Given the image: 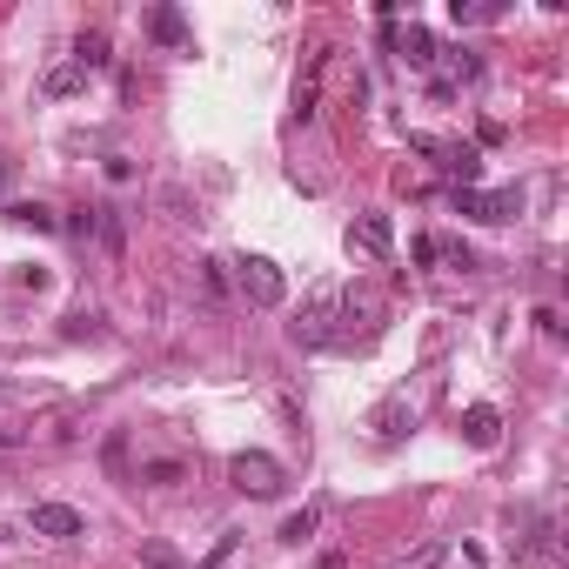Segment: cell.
Listing matches in <instances>:
<instances>
[{
    "label": "cell",
    "instance_id": "obj_1",
    "mask_svg": "<svg viewBox=\"0 0 569 569\" xmlns=\"http://www.w3.org/2000/svg\"><path fill=\"white\" fill-rule=\"evenodd\" d=\"M228 482H235L241 496L268 503V496H282L288 489V469L268 456V449H235V456H228Z\"/></svg>",
    "mask_w": 569,
    "mask_h": 569
},
{
    "label": "cell",
    "instance_id": "obj_2",
    "mask_svg": "<svg viewBox=\"0 0 569 569\" xmlns=\"http://www.w3.org/2000/svg\"><path fill=\"white\" fill-rule=\"evenodd\" d=\"M335 315H342V288H315L308 308L288 322V335H295L302 349H335Z\"/></svg>",
    "mask_w": 569,
    "mask_h": 569
},
{
    "label": "cell",
    "instance_id": "obj_3",
    "mask_svg": "<svg viewBox=\"0 0 569 569\" xmlns=\"http://www.w3.org/2000/svg\"><path fill=\"white\" fill-rule=\"evenodd\" d=\"M235 288H241V302L248 308H282L288 302V275L268 255H241L235 262Z\"/></svg>",
    "mask_w": 569,
    "mask_h": 569
},
{
    "label": "cell",
    "instance_id": "obj_4",
    "mask_svg": "<svg viewBox=\"0 0 569 569\" xmlns=\"http://www.w3.org/2000/svg\"><path fill=\"white\" fill-rule=\"evenodd\" d=\"M456 215L469 221H516L523 215V188H456Z\"/></svg>",
    "mask_w": 569,
    "mask_h": 569
},
{
    "label": "cell",
    "instance_id": "obj_5",
    "mask_svg": "<svg viewBox=\"0 0 569 569\" xmlns=\"http://www.w3.org/2000/svg\"><path fill=\"white\" fill-rule=\"evenodd\" d=\"M349 255H362V262H389L395 255V221L389 215H355L349 221Z\"/></svg>",
    "mask_w": 569,
    "mask_h": 569
},
{
    "label": "cell",
    "instance_id": "obj_6",
    "mask_svg": "<svg viewBox=\"0 0 569 569\" xmlns=\"http://www.w3.org/2000/svg\"><path fill=\"white\" fill-rule=\"evenodd\" d=\"M27 529L47 536V543H74L88 523H81V509H67V503H34V509H27Z\"/></svg>",
    "mask_w": 569,
    "mask_h": 569
},
{
    "label": "cell",
    "instance_id": "obj_7",
    "mask_svg": "<svg viewBox=\"0 0 569 569\" xmlns=\"http://www.w3.org/2000/svg\"><path fill=\"white\" fill-rule=\"evenodd\" d=\"M389 47H395V54H402V61H409V67H416V74H429V67H436V61H442V47H436V34H429V27H422V21H409V27H395V34H389Z\"/></svg>",
    "mask_w": 569,
    "mask_h": 569
},
{
    "label": "cell",
    "instance_id": "obj_8",
    "mask_svg": "<svg viewBox=\"0 0 569 569\" xmlns=\"http://www.w3.org/2000/svg\"><path fill=\"white\" fill-rule=\"evenodd\" d=\"M462 442H469V449H496V442H503V416H496L489 402H469V409H462Z\"/></svg>",
    "mask_w": 569,
    "mask_h": 569
},
{
    "label": "cell",
    "instance_id": "obj_9",
    "mask_svg": "<svg viewBox=\"0 0 569 569\" xmlns=\"http://www.w3.org/2000/svg\"><path fill=\"white\" fill-rule=\"evenodd\" d=\"M369 429H375V442H402L409 429H416V409H409V395H389V402L369 416Z\"/></svg>",
    "mask_w": 569,
    "mask_h": 569
},
{
    "label": "cell",
    "instance_id": "obj_10",
    "mask_svg": "<svg viewBox=\"0 0 569 569\" xmlns=\"http://www.w3.org/2000/svg\"><path fill=\"white\" fill-rule=\"evenodd\" d=\"M81 88H88V74H81L74 61H61V67H47V74H41V94H47V101H74Z\"/></svg>",
    "mask_w": 569,
    "mask_h": 569
},
{
    "label": "cell",
    "instance_id": "obj_11",
    "mask_svg": "<svg viewBox=\"0 0 569 569\" xmlns=\"http://www.w3.org/2000/svg\"><path fill=\"white\" fill-rule=\"evenodd\" d=\"M114 54H108V34L101 27H81V41H74V67L81 74H94V67H108Z\"/></svg>",
    "mask_w": 569,
    "mask_h": 569
},
{
    "label": "cell",
    "instance_id": "obj_12",
    "mask_svg": "<svg viewBox=\"0 0 569 569\" xmlns=\"http://www.w3.org/2000/svg\"><path fill=\"white\" fill-rule=\"evenodd\" d=\"M148 34H154V41H168V47H188V21H181V7H154Z\"/></svg>",
    "mask_w": 569,
    "mask_h": 569
},
{
    "label": "cell",
    "instance_id": "obj_13",
    "mask_svg": "<svg viewBox=\"0 0 569 569\" xmlns=\"http://www.w3.org/2000/svg\"><path fill=\"white\" fill-rule=\"evenodd\" d=\"M315 529H322V509L308 503V509H295V516L282 523V543H288V549H302V543H315Z\"/></svg>",
    "mask_w": 569,
    "mask_h": 569
},
{
    "label": "cell",
    "instance_id": "obj_14",
    "mask_svg": "<svg viewBox=\"0 0 569 569\" xmlns=\"http://www.w3.org/2000/svg\"><path fill=\"white\" fill-rule=\"evenodd\" d=\"M7 221H14V228H41V235H54V228H61L41 201H7Z\"/></svg>",
    "mask_w": 569,
    "mask_h": 569
},
{
    "label": "cell",
    "instance_id": "obj_15",
    "mask_svg": "<svg viewBox=\"0 0 569 569\" xmlns=\"http://www.w3.org/2000/svg\"><path fill=\"white\" fill-rule=\"evenodd\" d=\"M188 476V462L181 456H161V462H141V482H154V489H175V482Z\"/></svg>",
    "mask_w": 569,
    "mask_h": 569
},
{
    "label": "cell",
    "instance_id": "obj_16",
    "mask_svg": "<svg viewBox=\"0 0 569 569\" xmlns=\"http://www.w3.org/2000/svg\"><path fill=\"white\" fill-rule=\"evenodd\" d=\"M101 228H108V208H74V215H67V235L74 241H94Z\"/></svg>",
    "mask_w": 569,
    "mask_h": 569
},
{
    "label": "cell",
    "instance_id": "obj_17",
    "mask_svg": "<svg viewBox=\"0 0 569 569\" xmlns=\"http://www.w3.org/2000/svg\"><path fill=\"white\" fill-rule=\"evenodd\" d=\"M195 282H201V295H208V302H228V275H221L215 255H208V262H195Z\"/></svg>",
    "mask_w": 569,
    "mask_h": 569
},
{
    "label": "cell",
    "instance_id": "obj_18",
    "mask_svg": "<svg viewBox=\"0 0 569 569\" xmlns=\"http://www.w3.org/2000/svg\"><path fill=\"white\" fill-rule=\"evenodd\" d=\"M141 563H148V569H181V556L168 543H148V549H141Z\"/></svg>",
    "mask_w": 569,
    "mask_h": 569
},
{
    "label": "cell",
    "instance_id": "obj_19",
    "mask_svg": "<svg viewBox=\"0 0 569 569\" xmlns=\"http://www.w3.org/2000/svg\"><path fill=\"white\" fill-rule=\"evenodd\" d=\"M442 556H449V549H442V543H422V549H416V556H409V563H402V569H442Z\"/></svg>",
    "mask_w": 569,
    "mask_h": 569
},
{
    "label": "cell",
    "instance_id": "obj_20",
    "mask_svg": "<svg viewBox=\"0 0 569 569\" xmlns=\"http://www.w3.org/2000/svg\"><path fill=\"white\" fill-rule=\"evenodd\" d=\"M235 549H241V536H221L215 556H208V569H228V563H235Z\"/></svg>",
    "mask_w": 569,
    "mask_h": 569
},
{
    "label": "cell",
    "instance_id": "obj_21",
    "mask_svg": "<svg viewBox=\"0 0 569 569\" xmlns=\"http://www.w3.org/2000/svg\"><path fill=\"white\" fill-rule=\"evenodd\" d=\"M536 329H543L549 342H556V335H563V315H556V308H536Z\"/></svg>",
    "mask_w": 569,
    "mask_h": 569
},
{
    "label": "cell",
    "instance_id": "obj_22",
    "mask_svg": "<svg viewBox=\"0 0 569 569\" xmlns=\"http://www.w3.org/2000/svg\"><path fill=\"white\" fill-rule=\"evenodd\" d=\"M108 181H134V161H128V154H108Z\"/></svg>",
    "mask_w": 569,
    "mask_h": 569
},
{
    "label": "cell",
    "instance_id": "obj_23",
    "mask_svg": "<svg viewBox=\"0 0 569 569\" xmlns=\"http://www.w3.org/2000/svg\"><path fill=\"white\" fill-rule=\"evenodd\" d=\"M315 569H349V556H342V549H329V556H322Z\"/></svg>",
    "mask_w": 569,
    "mask_h": 569
},
{
    "label": "cell",
    "instance_id": "obj_24",
    "mask_svg": "<svg viewBox=\"0 0 569 569\" xmlns=\"http://www.w3.org/2000/svg\"><path fill=\"white\" fill-rule=\"evenodd\" d=\"M7 442H14V429H0V449H7Z\"/></svg>",
    "mask_w": 569,
    "mask_h": 569
},
{
    "label": "cell",
    "instance_id": "obj_25",
    "mask_svg": "<svg viewBox=\"0 0 569 569\" xmlns=\"http://www.w3.org/2000/svg\"><path fill=\"white\" fill-rule=\"evenodd\" d=\"M0 181H7V161H0Z\"/></svg>",
    "mask_w": 569,
    "mask_h": 569
},
{
    "label": "cell",
    "instance_id": "obj_26",
    "mask_svg": "<svg viewBox=\"0 0 569 569\" xmlns=\"http://www.w3.org/2000/svg\"><path fill=\"white\" fill-rule=\"evenodd\" d=\"M0 543H7V529H0Z\"/></svg>",
    "mask_w": 569,
    "mask_h": 569
}]
</instances>
